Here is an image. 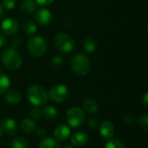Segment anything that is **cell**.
<instances>
[{"instance_id": "obj_1", "label": "cell", "mask_w": 148, "mask_h": 148, "mask_svg": "<svg viewBox=\"0 0 148 148\" xmlns=\"http://www.w3.org/2000/svg\"><path fill=\"white\" fill-rule=\"evenodd\" d=\"M70 66L75 75L77 76H84L89 72L90 60L85 54H75L71 59Z\"/></svg>"}, {"instance_id": "obj_2", "label": "cell", "mask_w": 148, "mask_h": 148, "mask_svg": "<svg viewBox=\"0 0 148 148\" xmlns=\"http://www.w3.org/2000/svg\"><path fill=\"white\" fill-rule=\"evenodd\" d=\"M28 100L35 107L44 106L49 101V95L46 90L38 85H33L29 87L27 92Z\"/></svg>"}, {"instance_id": "obj_3", "label": "cell", "mask_w": 148, "mask_h": 148, "mask_svg": "<svg viewBox=\"0 0 148 148\" xmlns=\"http://www.w3.org/2000/svg\"><path fill=\"white\" fill-rule=\"evenodd\" d=\"M1 61L3 64L10 70L18 69L23 63L22 56L14 49H5L1 56Z\"/></svg>"}, {"instance_id": "obj_4", "label": "cell", "mask_w": 148, "mask_h": 148, "mask_svg": "<svg viewBox=\"0 0 148 148\" xmlns=\"http://www.w3.org/2000/svg\"><path fill=\"white\" fill-rule=\"evenodd\" d=\"M54 44L58 51L63 54H68L74 49L75 40L69 33L60 32L54 37Z\"/></svg>"}, {"instance_id": "obj_5", "label": "cell", "mask_w": 148, "mask_h": 148, "mask_svg": "<svg viewBox=\"0 0 148 148\" xmlns=\"http://www.w3.org/2000/svg\"><path fill=\"white\" fill-rule=\"evenodd\" d=\"M27 48L32 56L41 57L48 49V42L42 36H33L28 41Z\"/></svg>"}, {"instance_id": "obj_6", "label": "cell", "mask_w": 148, "mask_h": 148, "mask_svg": "<svg viewBox=\"0 0 148 148\" xmlns=\"http://www.w3.org/2000/svg\"><path fill=\"white\" fill-rule=\"evenodd\" d=\"M66 120L68 124L71 127H79L84 123L86 120L85 112L79 107H73L69 108V111L67 112Z\"/></svg>"}, {"instance_id": "obj_7", "label": "cell", "mask_w": 148, "mask_h": 148, "mask_svg": "<svg viewBox=\"0 0 148 148\" xmlns=\"http://www.w3.org/2000/svg\"><path fill=\"white\" fill-rule=\"evenodd\" d=\"M48 95L49 98L54 102L62 103L66 101L69 96V88L64 84H56L50 89Z\"/></svg>"}, {"instance_id": "obj_8", "label": "cell", "mask_w": 148, "mask_h": 148, "mask_svg": "<svg viewBox=\"0 0 148 148\" xmlns=\"http://www.w3.org/2000/svg\"><path fill=\"white\" fill-rule=\"evenodd\" d=\"M1 29L5 35H15L18 30V23L14 18H5L1 23Z\"/></svg>"}, {"instance_id": "obj_9", "label": "cell", "mask_w": 148, "mask_h": 148, "mask_svg": "<svg viewBox=\"0 0 148 148\" xmlns=\"http://www.w3.org/2000/svg\"><path fill=\"white\" fill-rule=\"evenodd\" d=\"M35 19L40 25H48L52 20V13L47 8H40L36 11Z\"/></svg>"}, {"instance_id": "obj_10", "label": "cell", "mask_w": 148, "mask_h": 148, "mask_svg": "<svg viewBox=\"0 0 148 148\" xmlns=\"http://www.w3.org/2000/svg\"><path fill=\"white\" fill-rule=\"evenodd\" d=\"M1 127L3 132L8 135H13L17 132V123L12 118L3 119L1 122Z\"/></svg>"}, {"instance_id": "obj_11", "label": "cell", "mask_w": 148, "mask_h": 148, "mask_svg": "<svg viewBox=\"0 0 148 148\" xmlns=\"http://www.w3.org/2000/svg\"><path fill=\"white\" fill-rule=\"evenodd\" d=\"M100 134L106 140L111 139L114 134V126L109 121H103L100 126Z\"/></svg>"}, {"instance_id": "obj_12", "label": "cell", "mask_w": 148, "mask_h": 148, "mask_svg": "<svg viewBox=\"0 0 148 148\" xmlns=\"http://www.w3.org/2000/svg\"><path fill=\"white\" fill-rule=\"evenodd\" d=\"M70 128L66 126V125H59L57 126L55 130H54V136L56 138V140H60V141H63L66 140L69 136H70Z\"/></svg>"}, {"instance_id": "obj_13", "label": "cell", "mask_w": 148, "mask_h": 148, "mask_svg": "<svg viewBox=\"0 0 148 148\" xmlns=\"http://www.w3.org/2000/svg\"><path fill=\"white\" fill-rule=\"evenodd\" d=\"M71 143L75 147H81L86 145L88 141V135L83 132H76L71 136Z\"/></svg>"}, {"instance_id": "obj_14", "label": "cell", "mask_w": 148, "mask_h": 148, "mask_svg": "<svg viewBox=\"0 0 148 148\" xmlns=\"http://www.w3.org/2000/svg\"><path fill=\"white\" fill-rule=\"evenodd\" d=\"M84 110L89 114H95L99 111V105L95 100L91 98H86L82 103Z\"/></svg>"}, {"instance_id": "obj_15", "label": "cell", "mask_w": 148, "mask_h": 148, "mask_svg": "<svg viewBox=\"0 0 148 148\" xmlns=\"http://www.w3.org/2000/svg\"><path fill=\"white\" fill-rule=\"evenodd\" d=\"M5 101L8 104L10 105H15L17 104L21 101L22 96L20 95V93L18 91L16 90H8L5 93V96H4Z\"/></svg>"}, {"instance_id": "obj_16", "label": "cell", "mask_w": 148, "mask_h": 148, "mask_svg": "<svg viewBox=\"0 0 148 148\" xmlns=\"http://www.w3.org/2000/svg\"><path fill=\"white\" fill-rule=\"evenodd\" d=\"M36 9H37V3H36L35 0H24L21 5L22 11L27 15L34 14L36 11Z\"/></svg>"}, {"instance_id": "obj_17", "label": "cell", "mask_w": 148, "mask_h": 148, "mask_svg": "<svg viewBox=\"0 0 148 148\" xmlns=\"http://www.w3.org/2000/svg\"><path fill=\"white\" fill-rule=\"evenodd\" d=\"M20 126H21V129L23 132L27 133V134L33 133L36 129V122L33 120L29 119V118L23 119L21 121V125Z\"/></svg>"}, {"instance_id": "obj_18", "label": "cell", "mask_w": 148, "mask_h": 148, "mask_svg": "<svg viewBox=\"0 0 148 148\" xmlns=\"http://www.w3.org/2000/svg\"><path fill=\"white\" fill-rule=\"evenodd\" d=\"M82 46H83V49L87 52L91 53V52H94L96 49V48H97V42H96L95 37L89 36H87L83 40Z\"/></svg>"}, {"instance_id": "obj_19", "label": "cell", "mask_w": 148, "mask_h": 148, "mask_svg": "<svg viewBox=\"0 0 148 148\" xmlns=\"http://www.w3.org/2000/svg\"><path fill=\"white\" fill-rule=\"evenodd\" d=\"M42 114L43 115V117L47 120V121H53L57 117L58 112L56 110V108L53 106H47L45 107L42 111Z\"/></svg>"}, {"instance_id": "obj_20", "label": "cell", "mask_w": 148, "mask_h": 148, "mask_svg": "<svg viewBox=\"0 0 148 148\" xmlns=\"http://www.w3.org/2000/svg\"><path fill=\"white\" fill-rule=\"evenodd\" d=\"M39 148H60V144L56 139L44 138L40 141Z\"/></svg>"}, {"instance_id": "obj_21", "label": "cell", "mask_w": 148, "mask_h": 148, "mask_svg": "<svg viewBox=\"0 0 148 148\" xmlns=\"http://www.w3.org/2000/svg\"><path fill=\"white\" fill-rule=\"evenodd\" d=\"M23 28L24 32L29 35V36H32L34 34H36V32L37 31V27L36 24L35 23V22H33L30 19H27L23 24Z\"/></svg>"}, {"instance_id": "obj_22", "label": "cell", "mask_w": 148, "mask_h": 148, "mask_svg": "<svg viewBox=\"0 0 148 148\" xmlns=\"http://www.w3.org/2000/svg\"><path fill=\"white\" fill-rule=\"evenodd\" d=\"M10 86V78L4 75L0 74V95L6 93L9 90V88Z\"/></svg>"}, {"instance_id": "obj_23", "label": "cell", "mask_w": 148, "mask_h": 148, "mask_svg": "<svg viewBox=\"0 0 148 148\" xmlns=\"http://www.w3.org/2000/svg\"><path fill=\"white\" fill-rule=\"evenodd\" d=\"M28 145H29L28 140L22 136H17L14 138L11 141L12 148H27Z\"/></svg>"}, {"instance_id": "obj_24", "label": "cell", "mask_w": 148, "mask_h": 148, "mask_svg": "<svg viewBox=\"0 0 148 148\" xmlns=\"http://www.w3.org/2000/svg\"><path fill=\"white\" fill-rule=\"evenodd\" d=\"M105 148H126V146L119 140H110L105 144Z\"/></svg>"}, {"instance_id": "obj_25", "label": "cell", "mask_w": 148, "mask_h": 148, "mask_svg": "<svg viewBox=\"0 0 148 148\" xmlns=\"http://www.w3.org/2000/svg\"><path fill=\"white\" fill-rule=\"evenodd\" d=\"M138 123L139 126L140 127L141 129H143L145 131V133H147L148 128V116L147 114H141L139 119H138Z\"/></svg>"}, {"instance_id": "obj_26", "label": "cell", "mask_w": 148, "mask_h": 148, "mask_svg": "<svg viewBox=\"0 0 148 148\" xmlns=\"http://www.w3.org/2000/svg\"><path fill=\"white\" fill-rule=\"evenodd\" d=\"M63 58L60 56H55L54 57H52V59L50 60V64L52 65V67L54 68H59L63 64Z\"/></svg>"}, {"instance_id": "obj_27", "label": "cell", "mask_w": 148, "mask_h": 148, "mask_svg": "<svg viewBox=\"0 0 148 148\" xmlns=\"http://www.w3.org/2000/svg\"><path fill=\"white\" fill-rule=\"evenodd\" d=\"M16 4V0H2L1 6L3 7V9L12 10L15 8Z\"/></svg>"}, {"instance_id": "obj_28", "label": "cell", "mask_w": 148, "mask_h": 148, "mask_svg": "<svg viewBox=\"0 0 148 148\" xmlns=\"http://www.w3.org/2000/svg\"><path fill=\"white\" fill-rule=\"evenodd\" d=\"M30 115L33 119L36 120L39 119L42 115V110L38 108V107H34L31 110H30Z\"/></svg>"}, {"instance_id": "obj_29", "label": "cell", "mask_w": 148, "mask_h": 148, "mask_svg": "<svg viewBox=\"0 0 148 148\" xmlns=\"http://www.w3.org/2000/svg\"><path fill=\"white\" fill-rule=\"evenodd\" d=\"M35 1L36 3H38L42 6H48L54 2V0H35Z\"/></svg>"}, {"instance_id": "obj_30", "label": "cell", "mask_w": 148, "mask_h": 148, "mask_svg": "<svg viewBox=\"0 0 148 148\" xmlns=\"http://www.w3.org/2000/svg\"><path fill=\"white\" fill-rule=\"evenodd\" d=\"M88 124V127L91 129H95L97 127L98 122H97V120H95V119H90Z\"/></svg>"}, {"instance_id": "obj_31", "label": "cell", "mask_w": 148, "mask_h": 148, "mask_svg": "<svg viewBox=\"0 0 148 148\" xmlns=\"http://www.w3.org/2000/svg\"><path fill=\"white\" fill-rule=\"evenodd\" d=\"M6 45H7V39H6V37L3 34H0V49L4 48Z\"/></svg>"}, {"instance_id": "obj_32", "label": "cell", "mask_w": 148, "mask_h": 148, "mask_svg": "<svg viewBox=\"0 0 148 148\" xmlns=\"http://www.w3.org/2000/svg\"><path fill=\"white\" fill-rule=\"evenodd\" d=\"M36 135H37L38 137H44L45 134H46V131H45L43 128H42V127L36 129Z\"/></svg>"}, {"instance_id": "obj_33", "label": "cell", "mask_w": 148, "mask_h": 148, "mask_svg": "<svg viewBox=\"0 0 148 148\" xmlns=\"http://www.w3.org/2000/svg\"><path fill=\"white\" fill-rule=\"evenodd\" d=\"M141 102H142V104L144 105V107H145V108H147L148 107V94L147 93H146V94L143 95Z\"/></svg>"}, {"instance_id": "obj_34", "label": "cell", "mask_w": 148, "mask_h": 148, "mask_svg": "<svg viewBox=\"0 0 148 148\" xmlns=\"http://www.w3.org/2000/svg\"><path fill=\"white\" fill-rule=\"evenodd\" d=\"M132 121H133V118H132L130 115L125 116V118H124V122H125L126 124H131Z\"/></svg>"}, {"instance_id": "obj_35", "label": "cell", "mask_w": 148, "mask_h": 148, "mask_svg": "<svg viewBox=\"0 0 148 148\" xmlns=\"http://www.w3.org/2000/svg\"><path fill=\"white\" fill-rule=\"evenodd\" d=\"M3 16V7L0 5V21L2 20Z\"/></svg>"}, {"instance_id": "obj_36", "label": "cell", "mask_w": 148, "mask_h": 148, "mask_svg": "<svg viewBox=\"0 0 148 148\" xmlns=\"http://www.w3.org/2000/svg\"><path fill=\"white\" fill-rule=\"evenodd\" d=\"M2 134H3V130H2V127H1V124H0V138L2 136Z\"/></svg>"}, {"instance_id": "obj_37", "label": "cell", "mask_w": 148, "mask_h": 148, "mask_svg": "<svg viewBox=\"0 0 148 148\" xmlns=\"http://www.w3.org/2000/svg\"><path fill=\"white\" fill-rule=\"evenodd\" d=\"M64 148H76L75 147H73V146H68V147H66Z\"/></svg>"}]
</instances>
